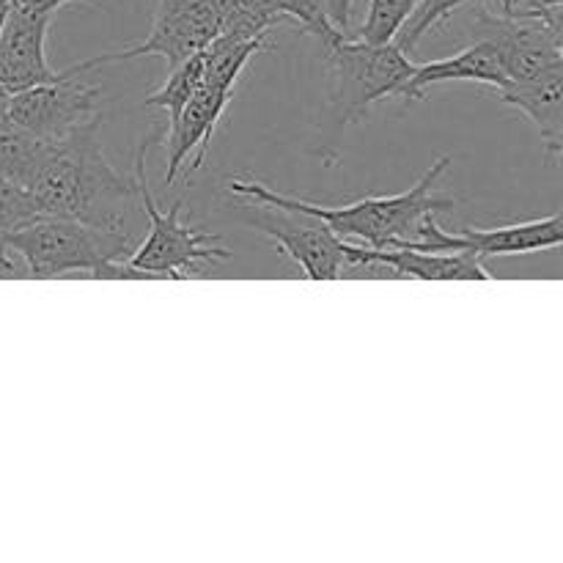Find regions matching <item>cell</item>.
Wrapping results in <instances>:
<instances>
[{
	"label": "cell",
	"instance_id": "obj_1",
	"mask_svg": "<svg viewBox=\"0 0 563 563\" xmlns=\"http://www.w3.org/2000/svg\"><path fill=\"white\" fill-rule=\"evenodd\" d=\"M42 214L124 229L137 190L115 174L99 143V119L49 143L25 185Z\"/></svg>",
	"mask_w": 563,
	"mask_h": 563
},
{
	"label": "cell",
	"instance_id": "obj_2",
	"mask_svg": "<svg viewBox=\"0 0 563 563\" xmlns=\"http://www.w3.org/2000/svg\"><path fill=\"white\" fill-rule=\"evenodd\" d=\"M451 165V157H440L427 174L401 196H368L361 201H352L346 207H319V203L289 198L278 190L258 185V181H229L231 196H245L253 203H267V207L284 209V212L311 214L322 220L324 225L335 231L339 236H350L361 245L368 247H405L418 240V229L427 214H438L443 209H454V198L434 196V185L445 168Z\"/></svg>",
	"mask_w": 563,
	"mask_h": 563
},
{
	"label": "cell",
	"instance_id": "obj_3",
	"mask_svg": "<svg viewBox=\"0 0 563 563\" xmlns=\"http://www.w3.org/2000/svg\"><path fill=\"white\" fill-rule=\"evenodd\" d=\"M132 247L135 242L126 229L55 214H38L9 240V251L25 262L31 278L88 273L91 278L143 280L146 275L126 264Z\"/></svg>",
	"mask_w": 563,
	"mask_h": 563
},
{
	"label": "cell",
	"instance_id": "obj_4",
	"mask_svg": "<svg viewBox=\"0 0 563 563\" xmlns=\"http://www.w3.org/2000/svg\"><path fill=\"white\" fill-rule=\"evenodd\" d=\"M154 141H157V135H148L141 143L135 157V190L152 229H148V236L141 245L132 247L126 264L146 275V278H198V275L212 273L220 264L229 262L231 253L218 245V234H209V231L181 223V209H185L181 198L168 212H163L154 203L146 185V154Z\"/></svg>",
	"mask_w": 563,
	"mask_h": 563
},
{
	"label": "cell",
	"instance_id": "obj_5",
	"mask_svg": "<svg viewBox=\"0 0 563 563\" xmlns=\"http://www.w3.org/2000/svg\"><path fill=\"white\" fill-rule=\"evenodd\" d=\"M410 58L412 55H407L396 42L368 44L361 38L341 36L324 44L330 108L335 113V124L363 119L374 102L399 97L416 69Z\"/></svg>",
	"mask_w": 563,
	"mask_h": 563
},
{
	"label": "cell",
	"instance_id": "obj_6",
	"mask_svg": "<svg viewBox=\"0 0 563 563\" xmlns=\"http://www.w3.org/2000/svg\"><path fill=\"white\" fill-rule=\"evenodd\" d=\"M473 36L493 44L504 64L506 80H531V77L563 71V27L559 20L544 16L506 14L498 9H478L473 20Z\"/></svg>",
	"mask_w": 563,
	"mask_h": 563
},
{
	"label": "cell",
	"instance_id": "obj_7",
	"mask_svg": "<svg viewBox=\"0 0 563 563\" xmlns=\"http://www.w3.org/2000/svg\"><path fill=\"white\" fill-rule=\"evenodd\" d=\"M218 33V11L214 0H157L154 3L152 31L143 42L119 53H104L97 58L80 60L69 66L66 75H82L97 66L119 64L126 58H141V55H163L168 66L181 64L190 55L201 53Z\"/></svg>",
	"mask_w": 563,
	"mask_h": 563
},
{
	"label": "cell",
	"instance_id": "obj_8",
	"mask_svg": "<svg viewBox=\"0 0 563 563\" xmlns=\"http://www.w3.org/2000/svg\"><path fill=\"white\" fill-rule=\"evenodd\" d=\"M9 119L44 143H55L99 115V88L60 71L58 80L11 93Z\"/></svg>",
	"mask_w": 563,
	"mask_h": 563
},
{
	"label": "cell",
	"instance_id": "obj_9",
	"mask_svg": "<svg viewBox=\"0 0 563 563\" xmlns=\"http://www.w3.org/2000/svg\"><path fill=\"white\" fill-rule=\"evenodd\" d=\"M256 207L262 214L247 218V223L269 236L284 251V256L300 264L308 280L341 278V273L346 269L344 240L330 225L311 214L284 212V209L267 207V203H256Z\"/></svg>",
	"mask_w": 563,
	"mask_h": 563
},
{
	"label": "cell",
	"instance_id": "obj_10",
	"mask_svg": "<svg viewBox=\"0 0 563 563\" xmlns=\"http://www.w3.org/2000/svg\"><path fill=\"white\" fill-rule=\"evenodd\" d=\"M563 242V218L553 212L550 218L528 220V223L498 225V229H462L449 234L440 229L434 214H427L418 229V240L410 242L412 251H467L476 256H515V253H539L559 247Z\"/></svg>",
	"mask_w": 563,
	"mask_h": 563
},
{
	"label": "cell",
	"instance_id": "obj_11",
	"mask_svg": "<svg viewBox=\"0 0 563 563\" xmlns=\"http://www.w3.org/2000/svg\"><path fill=\"white\" fill-rule=\"evenodd\" d=\"M344 262L350 267H385L394 275L418 280H493L482 256L467 251H412V247H368L344 240Z\"/></svg>",
	"mask_w": 563,
	"mask_h": 563
},
{
	"label": "cell",
	"instance_id": "obj_12",
	"mask_svg": "<svg viewBox=\"0 0 563 563\" xmlns=\"http://www.w3.org/2000/svg\"><path fill=\"white\" fill-rule=\"evenodd\" d=\"M49 22H53V14L9 9L5 25L0 31V86L9 93L60 77V71H55L47 60Z\"/></svg>",
	"mask_w": 563,
	"mask_h": 563
},
{
	"label": "cell",
	"instance_id": "obj_13",
	"mask_svg": "<svg viewBox=\"0 0 563 563\" xmlns=\"http://www.w3.org/2000/svg\"><path fill=\"white\" fill-rule=\"evenodd\" d=\"M231 97H234V91H229V88L207 86V82L198 86V91L185 104L176 124L168 126V141H165V152H168L165 185H174L192 152H196V157L190 163V174L201 168L209 154V146H212L214 126H218L225 108H229Z\"/></svg>",
	"mask_w": 563,
	"mask_h": 563
},
{
	"label": "cell",
	"instance_id": "obj_14",
	"mask_svg": "<svg viewBox=\"0 0 563 563\" xmlns=\"http://www.w3.org/2000/svg\"><path fill=\"white\" fill-rule=\"evenodd\" d=\"M482 82V86H504L506 71L500 64L498 49L484 38H473L462 53L449 55V58L429 60V64H416L410 80L405 82L399 97L407 102H418L427 97V88L434 82Z\"/></svg>",
	"mask_w": 563,
	"mask_h": 563
},
{
	"label": "cell",
	"instance_id": "obj_15",
	"mask_svg": "<svg viewBox=\"0 0 563 563\" xmlns=\"http://www.w3.org/2000/svg\"><path fill=\"white\" fill-rule=\"evenodd\" d=\"M500 102L520 110L542 135L550 157L563 152V71L531 77V80H506L495 88Z\"/></svg>",
	"mask_w": 563,
	"mask_h": 563
},
{
	"label": "cell",
	"instance_id": "obj_16",
	"mask_svg": "<svg viewBox=\"0 0 563 563\" xmlns=\"http://www.w3.org/2000/svg\"><path fill=\"white\" fill-rule=\"evenodd\" d=\"M267 47H273L269 38H231V36H220V33H214L212 42L201 49V64H203L201 82L234 91L236 80H240L247 60Z\"/></svg>",
	"mask_w": 563,
	"mask_h": 563
},
{
	"label": "cell",
	"instance_id": "obj_17",
	"mask_svg": "<svg viewBox=\"0 0 563 563\" xmlns=\"http://www.w3.org/2000/svg\"><path fill=\"white\" fill-rule=\"evenodd\" d=\"M218 33L231 38H269L286 20L269 0H214Z\"/></svg>",
	"mask_w": 563,
	"mask_h": 563
},
{
	"label": "cell",
	"instance_id": "obj_18",
	"mask_svg": "<svg viewBox=\"0 0 563 563\" xmlns=\"http://www.w3.org/2000/svg\"><path fill=\"white\" fill-rule=\"evenodd\" d=\"M47 146L49 143L38 141L31 132L20 130L11 119L3 121L0 124V176L25 187L31 181L36 165L42 163Z\"/></svg>",
	"mask_w": 563,
	"mask_h": 563
},
{
	"label": "cell",
	"instance_id": "obj_19",
	"mask_svg": "<svg viewBox=\"0 0 563 563\" xmlns=\"http://www.w3.org/2000/svg\"><path fill=\"white\" fill-rule=\"evenodd\" d=\"M42 214L31 192L16 181L0 176V275H14L16 267L11 262L9 240L22 225L33 223Z\"/></svg>",
	"mask_w": 563,
	"mask_h": 563
},
{
	"label": "cell",
	"instance_id": "obj_20",
	"mask_svg": "<svg viewBox=\"0 0 563 563\" xmlns=\"http://www.w3.org/2000/svg\"><path fill=\"white\" fill-rule=\"evenodd\" d=\"M203 80V64L201 53L190 55L181 64L170 66V75L152 97H146V108H163L168 113V126L176 124V119L181 115L185 104L190 102L192 93L198 91Z\"/></svg>",
	"mask_w": 563,
	"mask_h": 563
},
{
	"label": "cell",
	"instance_id": "obj_21",
	"mask_svg": "<svg viewBox=\"0 0 563 563\" xmlns=\"http://www.w3.org/2000/svg\"><path fill=\"white\" fill-rule=\"evenodd\" d=\"M418 3L421 0H372L357 38L368 44L396 42V36L412 16V11L418 9Z\"/></svg>",
	"mask_w": 563,
	"mask_h": 563
},
{
	"label": "cell",
	"instance_id": "obj_22",
	"mask_svg": "<svg viewBox=\"0 0 563 563\" xmlns=\"http://www.w3.org/2000/svg\"><path fill=\"white\" fill-rule=\"evenodd\" d=\"M465 3H471V0H421L418 9L412 11L410 20H407L405 27L399 31V36H396V44H399L407 55H412L418 42H421L432 27H438L440 22L449 20V16L454 14L456 9H462Z\"/></svg>",
	"mask_w": 563,
	"mask_h": 563
},
{
	"label": "cell",
	"instance_id": "obj_23",
	"mask_svg": "<svg viewBox=\"0 0 563 563\" xmlns=\"http://www.w3.org/2000/svg\"><path fill=\"white\" fill-rule=\"evenodd\" d=\"M286 20H295L302 31L313 33V36L322 38V44L335 42L344 33L330 22L328 9H324V0H269Z\"/></svg>",
	"mask_w": 563,
	"mask_h": 563
},
{
	"label": "cell",
	"instance_id": "obj_24",
	"mask_svg": "<svg viewBox=\"0 0 563 563\" xmlns=\"http://www.w3.org/2000/svg\"><path fill=\"white\" fill-rule=\"evenodd\" d=\"M561 5H563V0H509V9H506V14L559 20Z\"/></svg>",
	"mask_w": 563,
	"mask_h": 563
},
{
	"label": "cell",
	"instance_id": "obj_25",
	"mask_svg": "<svg viewBox=\"0 0 563 563\" xmlns=\"http://www.w3.org/2000/svg\"><path fill=\"white\" fill-rule=\"evenodd\" d=\"M69 3H93L97 5L99 0H9L11 9L20 11H31V14H55L58 9Z\"/></svg>",
	"mask_w": 563,
	"mask_h": 563
},
{
	"label": "cell",
	"instance_id": "obj_26",
	"mask_svg": "<svg viewBox=\"0 0 563 563\" xmlns=\"http://www.w3.org/2000/svg\"><path fill=\"white\" fill-rule=\"evenodd\" d=\"M330 22L339 27L344 36H350V22H352V0H324Z\"/></svg>",
	"mask_w": 563,
	"mask_h": 563
},
{
	"label": "cell",
	"instance_id": "obj_27",
	"mask_svg": "<svg viewBox=\"0 0 563 563\" xmlns=\"http://www.w3.org/2000/svg\"><path fill=\"white\" fill-rule=\"evenodd\" d=\"M9 99H11V93L0 86V124H3V121H9Z\"/></svg>",
	"mask_w": 563,
	"mask_h": 563
},
{
	"label": "cell",
	"instance_id": "obj_28",
	"mask_svg": "<svg viewBox=\"0 0 563 563\" xmlns=\"http://www.w3.org/2000/svg\"><path fill=\"white\" fill-rule=\"evenodd\" d=\"M9 0H0V31H3V25H5V16H9Z\"/></svg>",
	"mask_w": 563,
	"mask_h": 563
},
{
	"label": "cell",
	"instance_id": "obj_29",
	"mask_svg": "<svg viewBox=\"0 0 563 563\" xmlns=\"http://www.w3.org/2000/svg\"><path fill=\"white\" fill-rule=\"evenodd\" d=\"M498 3H500V11L509 9V0H498Z\"/></svg>",
	"mask_w": 563,
	"mask_h": 563
}]
</instances>
